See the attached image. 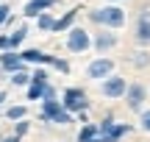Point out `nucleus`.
Segmentation results:
<instances>
[{"label":"nucleus","mask_w":150,"mask_h":142,"mask_svg":"<svg viewBox=\"0 0 150 142\" xmlns=\"http://www.w3.org/2000/svg\"><path fill=\"white\" fill-rule=\"evenodd\" d=\"M28 128H31V123L28 120H17V126H14V137L20 139V137H25L28 134Z\"/></svg>","instance_id":"20"},{"label":"nucleus","mask_w":150,"mask_h":142,"mask_svg":"<svg viewBox=\"0 0 150 142\" xmlns=\"http://www.w3.org/2000/svg\"><path fill=\"white\" fill-rule=\"evenodd\" d=\"M3 142H20V139H17V137H6Z\"/></svg>","instance_id":"26"},{"label":"nucleus","mask_w":150,"mask_h":142,"mask_svg":"<svg viewBox=\"0 0 150 142\" xmlns=\"http://www.w3.org/2000/svg\"><path fill=\"white\" fill-rule=\"evenodd\" d=\"M20 59H22V64H53V56H47V53H42V50H36V48H28V50H22L20 53Z\"/></svg>","instance_id":"11"},{"label":"nucleus","mask_w":150,"mask_h":142,"mask_svg":"<svg viewBox=\"0 0 150 142\" xmlns=\"http://www.w3.org/2000/svg\"><path fill=\"white\" fill-rule=\"evenodd\" d=\"M56 3H59V0H28L22 14L25 17H39V14H45V11H50Z\"/></svg>","instance_id":"12"},{"label":"nucleus","mask_w":150,"mask_h":142,"mask_svg":"<svg viewBox=\"0 0 150 142\" xmlns=\"http://www.w3.org/2000/svg\"><path fill=\"white\" fill-rule=\"evenodd\" d=\"M100 89H103V95H106V98H122L125 89H128V84H125L122 75H108L106 81H103Z\"/></svg>","instance_id":"8"},{"label":"nucleus","mask_w":150,"mask_h":142,"mask_svg":"<svg viewBox=\"0 0 150 142\" xmlns=\"http://www.w3.org/2000/svg\"><path fill=\"white\" fill-rule=\"evenodd\" d=\"M122 98H125V103H128V109L142 111V106H145V100H147V89L142 87V84H131Z\"/></svg>","instance_id":"7"},{"label":"nucleus","mask_w":150,"mask_h":142,"mask_svg":"<svg viewBox=\"0 0 150 142\" xmlns=\"http://www.w3.org/2000/svg\"><path fill=\"white\" fill-rule=\"evenodd\" d=\"M89 20L103 28H122L125 25V9L120 6H100V9L89 11Z\"/></svg>","instance_id":"1"},{"label":"nucleus","mask_w":150,"mask_h":142,"mask_svg":"<svg viewBox=\"0 0 150 142\" xmlns=\"http://www.w3.org/2000/svg\"><path fill=\"white\" fill-rule=\"evenodd\" d=\"M6 114H8V120H25V114H28V109H25V106H11V109L8 111H6Z\"/></svg>","instance_id":"18"},{"label":"nucleus","mask_w":150,"mask_h":142,"mask_svg":"<svg viewBox=\"0 0 150 142\" xmlns=\"http://www.w3.org/2000/svg\"><path fill=\"white\" fill-rule=\"evenodd\" d=\"M145 61H150V59H145V53H139V59H136V67H145Z\"/></svg>","instance_id":"25"},{"label":"nucleus","mask_w":150,"mask_h":142,"mask_svg":"<svg viewBox=\"0 0 150 142\" xmlns=\"http://www.w3.org/2000/svg\"><path fill=\"white\" fill-rule=\"evenodd\" d=\"M111 70H114V61L111 59H95L89 67H86V75L92 78V81H106L108 75H111Z\"/></svg>","instance_id":"6"},{"label":"nucleus","mask_w":150,"mask_h":142,"mask_svg":"<svg viewBox=\"0 0 150 142\" xmlns=\"http://www.w3.org/2000/svg\"><path fill=\"white\" fill-rule=\"evenodd\" d=\"M11 81H14L17 87H28V84H31V72L20 70V72H14V75H11Z\"/></svg>","instance_id":"19"},{"label":"nucleus","mask_w":150,"mask_h":142,"mask_svg":"<svg viewBox=\"0 0 150 142\" xmlns=\"http://www.w3.org/2000/svg\"><path fill=\"white\" fill-rule=\"evenodd\" d=\"M53 25H56V17L50 14V11H45V14L36 17V28L39 31H53Z\"/></svg>","instance_id":"17"},{"label":"nucleus","mask_w":150,"mask_h":142,"mask_svg":"<svg viewBox=\"0 0 150 142\" xmlns=\"http://www.w3.org/2000/svg\"><path fill=\"white\" fill-rule=\"evenodd\" d=\"M0 67H3L6 72H20V70H25V64H22V59H20V53H14V50H6V53H0Z\"/></svg>","instance_id":"10"},{"label":"nucleus","mask_w":150,"mask_h":142,"mask_svg":"<svg viewBox=\"0 0 150 142\" xmlns=\"http://www.w3.org/2000/svg\"><path fill=\"white\" fill-rule=\"evenodd\" d=\"M92 48V36L86 28H70L67 31V50L70 53H86Z\"/></svg>","instance_id":"3"},{"label":"nucleus","mask_w":150,"mask_h":142,"mask_svg":"<svg viewBox=\"0 0 150 142\" xmlns=\"http://www.w3.org/2000/svg\"><path fill=\"white\" fill-rule=\"evenodd\" d=\"M78 11H81V9H70V11H67L64 17H61V20H56L53 31H56V33H59V31H70V25L75 22V17H78Z\"/></svg>","instance_id":"15"},{"label":"nucleus","mask_w":150,"mask_h":142,"mask_svg":"<svg viewBox=\"0 0 150 142\" xmlns=\"http://www.w3.org/2000/svg\"><path fill=\"white\" fill-rule=\"evenodd\" d=\"M136 42L142 45V48H150V11L145 9L139 14V20H136Z\"/></svg>","instance_id":"9"},{"label":"nucleus","mask_w":150,"mask_h":142,"mask_svg":"<svg viewBox=\"0 0 150 142\" xmlns=\"http://www.w3.org/2000/svg\"><path fill=\"white\" fill-rule=\"evenodd\" d=\"M8 6H3V3H0V25H3V22H8Z\"/></svg>","instance_id":"23"},{"label":"nucleus","mask_w":150,"mask_h":142,"mask_svg":"<svg viewBox=\"0 0 150 142\" xmlns=\"http://www.w3.org/2000/svg\"><path fill=\"white\" fill-rule=\"evenodd\" d=\"M3 100H6V92H0V106H3Z\"/></svg>","instance_id":"27"},{"label":"nucleus","mask_w":150,"mask_h":142,"mask_svg":"<svg viewBox=\"0 0 150 142\" xmlns=\"http://www.w3.org/2000/svg\"><path fill=\"white\" fill-rule=\"evenodd\" d=\"M78 142H106V137L97 131L95 123H86V126L81 128V134H78Z\"/></svg>","instance_id":"14"},{"label":"nucleus","mask_w":150,"mask_h":142,"mask_svg":"<svg viewBox=\"0 0 150 142\" xmlns=\"http://www.w3.org/2000/svg\"><path fill=\"white\" fill-rule=\"evenodd\" d=\"M42 100H56V89L50 87V84L45 87V95H42Z\"/></svg>","instance_id":"22"},{"label":"nucleus","mask_w":150,"mask_h":142,"mask_svg":"<svg viewBox=\"0 0 150 142\" xmlns=\"http://www.w3.org/2000/svg\"><path fill=\"white\" fill-rule=\"evenodd\" d=\"M139 128H142L145 134H150V109L142 111V117H139Z\"/></svg>","instance_id":"21"},{"label":"nucleus","mask_w":150,"mask_h":142,"mask_svg":"<svg viewBox=\"0 0 150 142\" xmlns=\"http://www.w3.org/2000/svg\"><path fill=\"white\" fill-rule=\"evenodd\" d=\"M0 50H3V53L8 50V36H3V33H0Z\"/></svg>","instance_id":"24"},{"label":"nucleus","mask_w":150,"mask_h":142,"mask_svg":"<svg viewBox=\"0 0 150 142\" xmlns=\"http://www.w3.org/2000/svg\"><path fill=\"white\" fill-rule=\"evenodd\" d=\"M59 103H61V109H64L67 114H75V111H83L86 106H89V100H86V92H83V89L70 87L64 92V100H59Z\"/></svg>","instance_id":"2"},{"label":"nucleus","mask_w":150,"mask_h":142,"mask_svg":"<svg viewBox=\"0 0 150 142\" xmlns=\"http://www.w3.org/2000/svg\"><path fill=\"white\" fill-rule=\"evenodd\" d=\"M97 131H100L103 137H106V142H117L120 137H125V134H128L131 128L125 126V123H114L111 117H106V120H103L100 126H97Z\"/></svg>","instance_id":"5"},{"label":"nucleus","mask_w":150,"mask_h":142,"mask_svg":"<svg viewBox=\"0 0 150 142\" xmlns=\"http://www.w3.org/2000/svg\"><path fill=\"white\" fill-rule=\"evenodd\" d=\"M25 36H28V28H25V25H20L17 31H11V33H8V50L20 48V45L25 42Z\"/></svg>","instance_id":"16"},{"label":"nucleus","mask_w":150,"mask_h":142,"mask_svg":"<svg viewBox=\"0 0 150 142\" xmlns=\"http://www.w3.org/2000/svg\"><path fill=\"white\" fill-rule=\"evenodd\" d=\"M42 120L59 123V126H67V123H72V114H67V111L61 109L59 100H42Z\"/></svg>","instance_id":"4"},{"label":"nucleus","mask_w":150,"mask_h":142,"mask_svg":"<svg viewBox=\"0 0 150 142\" xmlns=\"http://www.w3.org/2000/svg\"><path fill=\"white\" fill-rule=\"evenodd\" d=\"M92 45H95V50H100V53H106V50H111L114 45H117V36L108 31H100L95 39H92Z\"/></svg>","instance_id":"13"}]
</instances>
